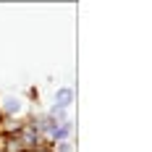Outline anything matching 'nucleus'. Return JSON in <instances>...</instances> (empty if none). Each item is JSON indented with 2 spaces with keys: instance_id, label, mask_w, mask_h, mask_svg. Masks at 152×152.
Segmentation results:
<instances>
[{
  "instance_id": "nucleus-3",
  "label": "nucleus",
  "mask_w": 152,
  "mask_h": 152,
  "mask_svg": "<svg viewBox=\"0 0 152 152\" xmlns=\"http://www.w3.org/2000/svg\"><path fill=\"white\" fill-rule=\"evenodd\" d=\"M68 134H71V121L61 123V126L55 123V126L50 129V137H53V139H58V142H66V139H68Z\"/></svg>"
},
{
  "instance_id": "nucleus-1",
  "label": "nucleus",
  "mask_w": 152,
  "mask_h": 152,
  "mask_svg": "<svg viewBox=\"0 0 152 152\" xmlns=\"http://www.w3.org/2000/svg\"><path fill=\"white\" fill-rule=\"evenodd\" d=\"M71 102H74V89L71 87H61V89L55 92V105L58 107H71Z\"/></svg>"
},
{
  "instance_id": "nucleus-2",
  "label": "nucleus",
  "mask_w": 152,
  "mask_h": 152,
  "mask_svg": "<svg viewBox=\"0 0 152 152\" xmlns=\"http://www.w3.org/2000/svg\"><path fill=\"white\" fill-rule=\"evenodd\" d=\"M3 110H5L8 115H16V113L24 110V100H21V97H5V100H3Z\"/></svg>"
}]
</instances>
